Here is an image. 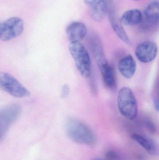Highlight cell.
Returning a JSON list of instances; mask_svg holds the SVG:
<instances>
[{"label": "cell", "instance_id": "cell-6", "mask_svg": "<svg viewBox=\"0 0 159 160\" xmlns=\"http://www.w3.org/2000/svg\"><path fill=\"white\" fill-rule=\"evenodd\" d=\"M24 29L23 20L18 17L9 18L0 23V39L7 41L16 38L22 33Z\"/></svg>", "mask_w": 159, "mask_h": 160}, {"label": "cell", "instance_id": "cell-5", "mask_svg": "<svg viewBox=\"0 0 159 160\" xmlns=\"http://www.w3.org/2000/svg\"><path fill=\"white\" fill-rule=\"evenodd\" d=\"M22 112L19 104H9L0 110V141L5 136L11 125L15 123Z\"/></svg>", "mask_w": 159, "mask_h": 160}, {"label": "cell", "instance_id": "cell-16", "mask_svg": "<svg viewBox=\"0 0 159 160\" xmlns=\"http://www.w3.org/2000/svg\"><path fill=\"white\" fill-rule=\"evenodd\" d=\"M144 16L147 21L151 24L158 23L159 19V6L157 1L150 3L144 11Z\"/></svg>", "mask_w": 159, "mask_h": 160}, {"label": "cell", "instance_id": "cell-13", "mask_svg": "<svg viewBox=\"0 0 159 160\" xmlns=\"http://www.w3.org/2000/svg\"><path fill=\"white\" fill-rule=\"evenodd\" d=\"M101 70L104 84L106 87L110 89L116 88V80L114 69L108 62L99 68Z\"/></svg>", "mask_w": 159, "mask_h": 160}, {"label": "cell", "instance_id": "cell-19", "mask_svg": "<svg viewBox=\"0 0 159 160\" xmlns=\"http://www.w3.org/2000/svg\"><path fill=\"white\" fill-rule=\"evenodd\" d=\"M154 105L155 107V109L157 111H159V101L157 98H155L154 100Z\"/></svg>", "mask_w": 159, "mask_h": 160}, {"label": "cell", "instance_id": "cell-3", "mask_svg": "<svg viewBox=\"0 0 159 160\" xmlns=\"http://www.w3.org/2000/svg\"><path fill=\"white\" fill-rule=\"evenodd\" d=\"M118 106L120 113L128 119L133 120L138 114V104L136 98L130 88H121L118 96Z\"/></svg>", "mask_w": 159, "mask_h": 160}, {"label": "cell", "instance_id": "cell-7", "mask_svg": "<svg viewBox=\"0 0 159 160\" xmlns=\"http://www.w3.org/2000/svg\"><path fill=\"white\" fill-rule=\"evenodd\" d=\"M158 53V48L155 42L147 41L139 44L135 51V54L140 62L148 63L154 61Z\"/></svg>", "mask_w": 159, "mask_h": 160}, {"label": "cell", "instance_id": "cell-17", "mask_svg": "<svg viewBox=\"0 0 159 160\" xmlns=\"http://www.w3.org/2000/svg\"><path fill=\"white\" fill-rule=\"evenodd\" d=\"M106 159L107 160H121V157L120 155L113 150H109L106 152Z\"/></svg>", "mask_w": 159, "mask_h": 160}, {"label": "cell", "instance_id": "cell-12", "mask_svg": "<svg viewBox=\"0 0 159 160\" xmlns=\"http://www.w3.org/2000/svg\"><path fill=\"white\" fill-rule=\"evenodd\" d=\"M131 137L133 140L143 147L150 155L155 156L158 155V145L154 140L138 134H132Z\"/></svg>", "mask_w": 159, "mask_h": 160}, {"label": "cell", "instance_id": "cell-2", "mask_svg": "<svg viewBox=\"0 0 159 160\" xmlns=\"http://www.w3.org/2000/svg\"><path fill=\"white\" fill-rule=\"evenodd\" d=\"M69 51L77 68L83 78H89L91 75V62L87 49L80 42L71 43Z\"/></svg>", "mask_w": 159, "mask_h": 160}, {"label": "cell", "instance_id": "cell-1", "mask_svg": "<svg viewBox=\"0 0 159 160\" xmlns=\"http://www.w3.org/2000/svg\"><path fill=\"white\" fill-rule=\"evenodd\" d=\"M66 132L69 138L77 143L92 146L96 143V137L93 132L77 119L71 118L67 120Z\"/></svg>", "mask_w": 159, "mask_h": 160}, {"label": "cell", "instance_id": "cell-21", "mask_svg": "<svg viewBox=\"0 0 159 160\" xmlns=\"http://www.w3.org/2000/svg\"><path fill=\"white\" fill-rule=\"evenodd\" d=\"M134 1H139V0H134Z\"/></svg>", "mask_w": 159, "mask_h": 160}, {"label": "cell", "instance_id": "cell-10", "mask_svg": "<svg viewBox=\"0 0 159 160\" xmlns=\"http://www.w3.org/2000/svg\"><path fill=\"white\" fill-rule=\"evenodd\" d=\"M118 67L122 76L126 78L130 79L136 72V62L131 55L128 54L119 61Z\"/></svg>", "mask_w": 159, "mask_h": 160}, {"label": "cell", "instance_id": "cell-4", "mask_svg": "<svg viewBox=\"0 0 159 160\" xmlns=\"http://www.w3.org/2000/svg\"><path fill=\"white\" fill-rule=\"evenodd\" d=\"M0 88L15 98H26L30 95V91L19 81L5 72H0Z\"/></svg>", "mask_w": 159, "mask_h": 160}, {"label": "cell", "instance_id": "cell-15", "mask_svg": "<svg viewBox=\"0 0 159 160\" xmlns=\"http://www.w3.org/2000/svg\"><path fill=\"white\" fill-rule=\"evenodd\" d=\"M143 19L142 12L138 9H132L125 12L120 22L126 25H134L140 23Z\"/></svg>", "mask_w": 159, "mask_h": 160}, {"label": "cell", "instance_id": "cell-8", "mask_svg": "<svg viewBox=\"0 0 159 160\" xmlns=\"http://www.w3.org/2000/svg\"><path fill=\"white\" fill-rule=\"evenodd\" d=\"M87 29L84 23L74 22L70 23L66 29L67 37L71 43L80 42L87 35Z\"/></svg>", "mask_w": 159, "mask_h": 160}, {"label": "cell", "instance_id": "cell-18", "mask_svg": "<svg viewBox=\"0 0 159 160\" xmlns=\"http://www.w3.org/2000/svg\"><path fill=\"white\" fill-rule=\"evenodd\" d=\"M69 93H70V88H69V85L66 84L63 85L62 87L61 92V98L64 99L67 98Z\"/></svg>", "mask_w": 159, "mask_h": 160}, {"label": "cell", "instance_id": "cell-20", "mask_svg": "<svg viewBox=\"0 0 159 160\" xmlns=\"http://www.w3.org/2000/svg\"><path fill=\"white\" fill-rule=\"evenodd\" d=\"M92 160H107L106 159L101 158H95Z\"/></svg>", "mask_w": 159, "mask_h": 160}, {"label": "cell", "instance_id": "cell-9", "mask_svg": "<svg viewBox=\"0 0 159 160\" xmlns=\"http://www.w3.org/2000/svg\"><path fill=\"white\" fill-rule=\"evenodd\" d=\"M90 10L91 16L95 21L100 22L104 18L107 11L105 0H85Z\"/></svg>", "mask_w": 159, "mask_h": 160}, {"label": "cell", "instance_id": "cell-14", "mask_svg": "<svg viewBox=\"0 0 159 160\" xmlns=\"http://www.w3.org/2000/svg\"><path fill=\"white\" fill-rule=\"evenodd\" d=\"M109 19L112 28L117 36L125 43L130 44V40L122 26V23L118 19L117 17L113 11L109 12Z\"/></svg>", "mask_w": 159, "mask_h": 160}, {"label": "cell", "instance_id": "cell-11", "mask_svg": "<svg viewBox=\"0 0 159 160\" xmlns=\"http://www.w3.org/2000/svg\"><path fill=\"white\" fill-rule=\"evenodd\" d=\"M90 44L91 51L95 61L100 68L107 62L101 41L99 37L96 35L92 36L90 38Z\"/></svg>", "mask_w": 159, "mask_h": 160}]
</instances>
